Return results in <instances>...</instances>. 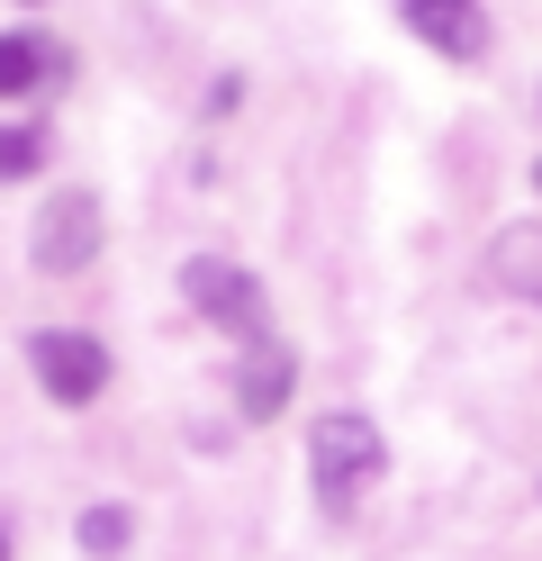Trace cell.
<instances>
[{
    "instance_id": "1",
    "label": "cell",
    "mask_w": 542,
    "mask_h": 561,
    "mask_svg": "<svg viewBox=\"0 0 542 561\" xmlns=\"http://www.w3.org/2000/svg\"><path fill=\"white\" fill-rule=\"evenodd\" d=\"M380 471H389V444H380V426L361 408L316 416V435H308V489H316L325 516H353L361 499H371Z\"/></svg>"
},
{
    "instance_id": "3",
    "label": "cell",
    "mask_w": 542,
    "mask_h": 561,
    "mask_svg": "<svg viewBox=\"0 0 542 561\" xmlns=\"http://www.w3.org/2000/svg\"><path fill=\"white\" fill-rule=\"evenodd\" d=\"M100 236H108L100 199H91V191H55L46 208H36V227H27V263L55 272V280H64V272H91Z\"/></svg>"
},
{
    "instance_id": "10",
    "label": "cell",
    "mask_w": 542,
    "mask_h": 561,
    "mask_svg": "<svg viewBox=\"0 0 542 561\" xmlns=\"http://www.w3.org/2000/svg\"><path fill=\"white\" fill-rule=\"evenodd\" d=\"M0 561H10V535H0Z\"/></svg>"
},
{
    "instance_id": "6",
    "label": "cell",
    "mask_w": 542,
    "mask_h": 561,
    "mask_svg": "<svg viewBox=\"0 0 542 561\" xmlns=\"http://www.w3.org/2000/svg\"><path fill=\"white\" fill-rule=\"evenodd\" d=\"M289 390H299V354L263 327V335H244V371H235V408L263 426V416H280L289 408Z\"/></svg>"
},
{
    "instance_id": "7",
    "label": "cell",
    "mask_w": 542,
    "mask_h": 561,
    "mask_svg": "<svg viewBox=\"0 0 542 561\" xmlns=\"http://www.w3.org/2000/svg\"><path fill=\"white\" fill-rule=\"evenodd\" d=\"M55 46L36 37V27H10V37H0V100H27L36 82H55Z\"/></svg>"
},
{
    "instance_id": "9",
    "label": "cell",
    "mask_w": 542,
    "mask_h": 561,
    "mask_svg": "<svg viewBox=\"0 0 542 561\" xmlns=\"http://www.w3.org/2000/svg\"><path fill=\"white\" fill-rule=\"evenodd\" d=\"M36 163H46V136L36 127H0V182H27Z\"/></svg>"
},
{
    "instance_id": "2",
    "label": "cell",
    "mask_w": 542,
    "mask_h": 561,
    "mask_svg": "<svg viewBox=\"0 0 542 561\" xmlns=\"http://www.w3.org/2000/svg\"><path fill=\"white\" fill-rule=\"evenodd\" d=\"M27 363H36V390H46L55 408H91L108 390V344L82 335V327H46L27 335Z\"/></svg>"
},
{
    "instance_id": "11",
    "label": "cell",
    "mask_w": 542,
    "mask_h": 561,
    "mask_svg": "<svg viewBox=\"0 0 542 561\" xmlns=\"http://www.w3.org/2000/svg\"><path fill=\"white\" fill-rule=\"evenodd\" d=\"M533 191H542V163H533Z\"/></svg>"
},
{
    "instance_id": "4",
    "label": "cell",
    "mask_w": 542,
    "mask_h": 561,
    "mask_svg": "<svg viewBox=\"0 0 542 561\" xmlns=\"http://www.w3.org/2000/svg\"><path fill=\"white\" fill-rule=\"evenodd\" d=\"M181 299H191L208 327H227V335H263V280H253L244 263H227V254H191L181 263Z\"/></svg>"
},
{
    "instance_id": "8",
    "label": "cell",
    "mask_w": 542,
    "mask_h": 561,
    "mask_svg": "<svg viewBox=\"0 0 542 561\" xmlns=\"http://www.w3.org/2000/svg\"><path fill=\"white\" fill-rule=\"evenodd\" d=\"M127 535H136V516H127L118 499H100V507H82V525H72V543H82L91 561H108V552H127Z\"/></svg>"
},
{
    "instance_id": "5",
    "label": "cell",
    "mask_w": 542,
    "mask_h": 561,
    "mask_svg": "<svg viewBox=\"0 0 542 561\" xmlns=\"http://www.w3.org/2000/svg\"><path fill=\"white\" fill-rule=\"evenodd\" d=\"M397 27H407V37H425L434 55H452V64H480V55H488L480 0H397Z\"/></svg>"
}]
</instances>
